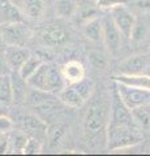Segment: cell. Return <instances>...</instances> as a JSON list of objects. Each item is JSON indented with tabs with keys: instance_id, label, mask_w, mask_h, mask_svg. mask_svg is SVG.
<instances>
[{
	"instance_id": "1",
	"label": "cell",
	"mask_w": 150,
	"mask_h": 156,
	"mask_svg": "<svg viewBox=\"0 0 150 156\" xmlns=\"http://www.w3.org/2000/svg\"><path fill=\"white\" fill-rule=\"evenodd\" d=\"M64 78L61 76L60 68H56L50 62L43 61L37 72L27 80V85L33 89L43 90L47 92H59L64 87Z\"/></svg>"
},
{
	"instance_id": "2",
	"label": "cell",
	"mask_w": 150,
	"mask_h": 156,
	"mask_svg": "<svg viewBox=\"0 0 150 156\" xmlns=\"http://www.w3.org/2000/svg\"><path fill=\"white\" fill-rule=\"evenodd\" d=\"M138 126H108L107 147L111 151H120L134 147L142 140Z\"/></svg>"
},
{
	"instance_id": "3",
	"label": "cell",
	"mask_w": 150,
	"mask_h": 156,
	"mask_svg": "<svg viewBox=\"0 0 150 156\" xmlns=\"http://www.w3.org/2000/svg\"><path fill=\"white\" fill-rule=\"evenodd\" d=\"M108 117L107 109L102 104H93L90 107L84 120V135L86 142H91L93 139L98 138V135L107 131L106 126Z\"/></svg>"
},
{
	"instance_id": "4",
	"label": "cell",
	"mask_w": 150,
	"mask_h": 156,
	"mask_svg": "<svg viewBox=\"0 0 150 156\" xmlns=\"http://www.w3.org/2000/svg\"><path fill=\"white\" fill-rule=\"evenodd\" d=\"M116 90H118L120 98L123 99L125 105L132 111L138 107L150 105V90L137 89V87L127 86L116 82Z\"/></svg>"
},
{
	"instance_id": "5",
	"label": "cell",
	"mask_w": 150,
	"mask_h": 156,
	"mask_svg": "<svg viewBox=\"0 0 150 156\" xmlns=\"http://www.w3.org/2000/svg\"><path fill=\"white\" fill-rule=\"evenodd\" d=\"M108 126H137L136 121L133 119L132 111L125 105L123 99L119 95L118 90H116V87L114 92L112 103H111V117Z\"/></svg>"
},
{
	"instance_id": "6",
	"label": "cell",
	"mask_w": 150,
	"mask_h": 156,
	"mask_svg": "<svg viewBox=\"0 0 150 156\" xmlns=\"http://www.w3.org/2000/svg\"><path fill=\"white\" fill-rule=\"evenodd\" d=\"M0 33L7 46H26L31 38V31L24 22L0 26Z\"/></svg>"
},
{
	"instance_id": "7",
	"label": "cell",
	"mask_w": 150,
	"mask_h": 156,
	"mask_svg": "<svg viewBox=\"0 0 150 156\" xmlns=\"http://www.w3.org/2000/svg\"><path fill=\"white\" fill-rule=\"evenodd\" d=\"M111 17L116 23V26L119 27L122 35L127 39H130V33H132V29L136 23L134 14L124 4H120V5L111 8Z\"/></svg>"
},
{
	"instance_id": "8",
	"label": "cell",
	"mask_w": 150,
	"mask_h": 156,
	"mask_svg": "<svg viewBox=\"0 0 150 156\" xmlns=\"http://www.w3.org/2000/svg\"><path fill=\"white\" fill-rule=\"evenodd\" d=\"M103 23V43L111 55H116L122 44V33L116 26L111 16H106L102 20Z\"/></svg>"
},
{
	"instance_id": "9",
	"label": "cell",
	"mask_w": 150,
	"mask_h": 156,
	"mask_svg": "<svg viewBox=\"0 0 150 156\" xmlns=\"http://www.w3.org/2000/svg\"><path fill=\"white\" fill-rule=\"evenodd\" d=\"M39 41L46 47H60L69 41V33L57 25H48L39 31Z\"/></svg>"
},
{
	"instance_id": "10",
	"label": "cell",
	"mask_w": 150,
	"mask_h": 156,
	"mask_svg": "<svg viewBox=\"0 0 150 156\" xmlns=\"http://www.w3.org/2000/svg\"><path fill=\"white\" fill-rule=\"evenodd\" d=\"M21 126L29 136H33L41 142H43V139H47V124L45 122V120H42L37 115L27 113L22 116Z\"/></svg>"
},
{
	"instance_id": "11",
	"label": "cell",
	"mask_w": 150,
	"mask_h": 156,
	"mask_svg": "<svg viewBox=\"0 0 150 156\" xmlns=\"http://www.w3.org/2000/svg\"><path fill=\"white\" fill-rule=\"evenodd\" d=\"M31 52L25 46H7L4 51V56L7 58V62L12 72H18L22 64L30 57Z\"/></svg>"
},
{
	"instance_id": "12",
	"label": "cell",
	"mask_w": 150,
	"mask_h": 156,
	"mask_svg": "<svg viewBox=\"0 0 150 156\" xmlns=\"http://www.w3.org/2000/svg\"><path fill=\"white\" fill-rule=\"evenodd\" d=\"M150 56L149 55H134L130 56L120 64L119 69L122 74H141L148 69Z\"/></svg>"
},
{
	"instance_id": "13",
	"label": "cell",
	"mask_w": 150,
	"mask_h": 156,
	"mask_svg": "<svg viewBox=\"0 0 150 156\" xmlns=\"http://www.w3.org/2000/svg\"><path fill=\"white\" fill-rule=\"evenodd\" d=\"M24 22V17L18 7L12 0H0V26L9 23Z\"/></svg>"
},
{
	"instance_id": "14",
	"label": "cell",
	"mask_w": 150,
	"mask_h": 156,
	"mask_svg": "<svg viewBox=\"0 0 150 156\" xmlns=\"http://www.w3.org/2000/svg\"><path fill=\"white\" fill-rule=\"evenodd\" d=\"M61 76L64 81L69 85H75L85 77V68L80 61L71 60L60 66Z\"/></svg>"
},
{
	"instance_id": "15",
	"label": "cell",
	"mask_w": 150,
	"mask_h": 156,
	"mask_svg": "<svg viewBox=\"0 0 150 156\" xmlns=\"http://www.w3.org/2000/svg\"><path fill=\"white\" fill-rule=\"evenodd\" d=\"M112 80L127 86L150 90V76H146L144 73H141V74H122L120 73L119 76H114Z\"/></svg>"
},
{
	"instance_id": "16",
	"label": "cell",
	"mask_w": 150,
	"mask_h": 156,
	"mask_svg": "<svg viewBox=\"0 0 150 156\" xmlns=\"http://www.w3.org/2000/svg\"><path fill=\"white\" fill-rule=\"evenodd\" d=\"M57 98H59V100L63 104H65L67 107H71V108H80V107H82V104L85 103V99L80 95V92L75 89L73 85L63 87L59 91Z\"/></svg>"
},
{
	"instance_id": "17",
	"label": "cell",
	"mask_w": 150,
	"mask_h": 156,
	"mask_svg": "<svg viewBox=\"0 0 150 156\" xmlns=\"http://www.w3.org/2000/svg\"><path fill=\"white\" fill-rule=\"evenodd\" d=\"M82 30H84V34L90 41L93 42L103 41V23L102 20L98 17H94L89 20L88 22H85L82 25Z\"/></svg>"
},
{
	"instance_id": "18",
	"label": "cell",
	"mask_w": 150,
	"mask_h": 156,
	"mask_svg": "<svg viewBox=\"0 0 150 156\" xmlns=\"http://www.w3.org/2000/svg\"><path fill=\"white\" fill-rule=\"evenodd\" d=\"M46 9L45 0H24V11L31 20H39Z\"/></svg>"
},
{
	"instance_id": "19",
	"label": "cell",
	"mask_w": 150,
	"mask_h": 156,
	"mask_svg": "<svg viewBox=\"0 0 150 156\" xmlns=\"http://www.w3.org/2000/svg\"><path fill=\"white\" fill-rule=\"evenodd\" d=\"M42 62L43 61H42V58L39 56L30 55V57H29L27 60L24 62L22 66L20 68V70H18L17 73L20 74V77L22 78V80H25L27 82V80L37 72V69L41 66Z\"/></svg>"
},
{
	"instance_id": "20",
	"label": "cell",
	"mask_w": 150,
	"mask_h": 156,
	"mask_svg": "<svg viewBox=\"0 0 150 156\" xmlns=\"http://www.w3.org/2000/svg\"><path fill=\"white\" fill-rule=\"evenodd\" d=\"M12 101H13V89H12L11 74L2 76V80H0V103L8 105Z\"/></svg>"
},
{
	"instance_id": "21",
	"label": "cell",
	"mask_w": 150,
	"mask_h": 156,
	"mask_svg": "<svg viewBox=\"0 0 150 156\" xmlns=\"http://www.w3.org/2000/svg\"><path fill=\"white\" fill-rule=\"evenodd\" d=\"M65 134V126L61 124H52L47 129V140L50 147H56Z\"/></svg>"
},
{
	"instance_id": "22",
	"label": "cell",
	"mask_w": 150,
	"mask_h": 156,
	"mask_svg": "<svg viewBox=\"0 0 150 156\" xmlns=\"http://www.w3.org/2000/svg\"><path fill=\"white\" fill-rule=\"evenodd\" d=\"M148 107H138V108L132 109L133 119L140 129H149L150 128V111Z\"/></svg>"
},
{
	"instance_id": "23",
	"label": "cell",
	"mask_w": 150,
	"mask_h": 156,
	"mask_svg": "<svg viewBox=\"0 0 150 156\" xmlns=\"http://www.w3.org/2000/svg\"><path fill=\"white\" fill-rule=\"evenodd\" d=\"M56 14L63 18L72 17L76 12V4L73 0H56Z\"/></svg>"
},
{
	"instance_id": "24",
	"label": "cell",
	"mask_w": 150,
	"mask_h": 156,
	"mask_svg": "<svg viewBox=\"0 0 150 156\" xmlns=\"http://www.w3.org/2000/svg\"><path fill=\"white\" fill-rule=\"evenodd\" d=\"M73 86H75V89L80 92V95L84 98L85 100L90 99L91 95H93V92H94V83H93V81L89 80V78H86V77H84L81 81H79Z\"/></svg>"
},
{
	"instance_id": "25",
	"label": "cell",
	"mask_w": 150,
	"mask_h": 156,
	"mask_svg": "<svg viewBox=\"0 0 150 156\" xmlns=\"http://www.w3.org/2000/svg\"><path fill=\"white\" fill-rule=\"evenodd\" d=\"M89 61L95 69H106L107 66V58L104 57L103 53H101L98 51H91L89 52Z\"/></svg>"
},
{
	"instance_id": "26",
	"label": "cell",
	"mask_w": 150,
	"mask_h": 156,
	"mask_svg": "<svg viewBox=\"0 0 150 156\" xmlns=\"http://www.w3.org/2000/svg\"><path fill=\"white\" fill-rule=\"evenodd\" d=\"M146 33H148V29H146V26H145V23L136 20V23H134V26L132 29V33H130V39L129 41L141 42L142 39L146 37Z\"/></svg>"
},
{
	"instance_id": "27",
	"label": "cell",
	"mask_w": 150,
	"mask_h": 156,
	"mask_svg": "<svg viewBox=\"0 0 150 156\" xmlns=\"http://www.w3.org/2000/svg\"><path fill=\"white\" fill-rule=\"evenodd\" d=\"M42 151V142L38 140L33 136H29V140L26 142L25 147H24L22 154H26V155H37Z\"/></svg>"
},
{
	"instance_id": "28",
	"label": "cell",
	"mask_w": 150,
	"mask_h": 156,
	"mask_svg": "<svg viewBox=\"0 0 150 156\" xmlns=\"http://www.w3.org/2000/svg\"><path fill=\"white\" fill-rule=\"evenodd\" d=\"M27 140H29V135L25 133V131H24V133H16V135H14V140H12L13 148L22 152Z\"/></svg>"
},
{
	"instance_id": "29",
	"label": "cell",
	"mask_w": 150,
	"mask_h": 156,
	"mask_svg": "<svg viewBox=\"0 0 150 156\" xmlns=\"http://www.w3.org/2000/svg\"><path fill=\"white\" fill-rule=\"evenodd\" d=\"M14 129V122L7 115L0 116V133H8Z\"/></svg>"
},
{
	"instance_id": "30",
	"label": "cell",
	"mask_w": 150,
	"mask_h": 156,
	"mask_svg": "<svg viewBox=\"0 0 150 156\" xmlns=\"http://www.w3.org/2000/svg\"><path fill=\"white\" fill-rule=\"evenodd\" d=\"M125 3H127V0H98V5L101 8H110V9Z\"/></svg>"
},
{
	"instance_id": "31",
	"label": "cell",
	"mask_w": 150,
	"mask_h": 156,
	"mask_svg": "<svg viewBox=\"0 0 150 156\" xmlns=\"http://www.w3.org/2000/svg\"><path fill=\"white\" fill-rule=\"evenodd\" d=\"M11 73H12V70L7 62L4 52H0V76H7V74H11Z\"/></svg>"
},
{
	"instance_id": "32",
	"label": "cell",
	"mask_w": 150,
	"mask_h": 156,
	"mask_svg": "<svg viewBox=\"0 0 150 156\" xmlns=\"http://www.w3.org/2000/svg\"><path fill=\"white\" fill-rule=\"evenodd\" d=\"M134 5L140 11H150V0H138L134 3Z\"/></svg>"
},
{
	"instance_id": "33",
	"label": "cell",
	"mask_w": 150,
	"mask_h": 156,
	"mask_svg": "<svg viewBox=\"0 0 150 156\" xmlns=\"http://www.w3.org/2000/svg\"><path fill=\"white\" fill-rule=\"evenodd\" d=\"M5 48H7V44H5V42H4V39H3L2 33H0V52H4L5 51Z\"/></svg>"
},
{
	"instance_id": "34",
	"label": "cell",
	"mask_w": 150,
	"mask_h": 156,
	"mask_svg": "<svg viewBox=\"0 0 150 156\" xmlns=\"http://www.w3.org/2000/svg\"><path fill=\"white\" fill-rule=\"evenodd\" d=\"M7 113V109H5V104H2L0 103V116L5 115Z\"/></svg>"
}]
</instances>
